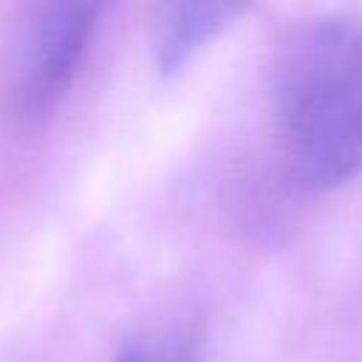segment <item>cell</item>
<instances>
[{
	"label": "cell",
	"mask_w": 362,
	"mask_h": 362,
	"mask_svg": "<svg viewBox=\"0 0 362 362\" xmlns=\"http://www.w3.org/2000/svg\"><path fill=\"white\" fill-rule=\"evenodd\" d=\"M277 156L294 187L325 192L362 173V23L305 17L272 62Z\"/></svg>",
	"instance_id": "6da1fadb"
},
{
	"label": "cell",
	"mask_w": 362,
	"mask_h": 362,
	"mask_svg": "<svg viewBox=\"0 0 362 362\" xmlns=\"http://www.w3.org/2000/svg\"><path fill=\"white\" fill-rule=\"evenodd\" d=\"M99 6L42 0L20 6L0 37V122L34 133L51 122L74 85L96 31Z\"/></svg>",
	"instance_id": "7a4b0ae2"
},
{
	"label": "cell",
	"mask_w": 362,
	"mask_h": 362,
	"mask_svg": "<svg viewBox=\"0 0 362 362\" xmlns=\"http://www.w3.org/2000/svg\"><path fill=\"white\" fill-rule=\"evenodd\" d=\"M243 14L238 3H167L153 20V59L164 76L184 71Z\"/></svg>",
	"instance_id": "3957f363"
},
{
	"label": "cell",
	"mask_w": 362,
	"mask_h": 362,
	"mask_svg": "<svg viewBox=\"0 0 362 362\" xmlns=\"http://www.w3.org/2000/svg\"><path fill=\"white\" fill-rule=\"evenodd\" d=\"M113 362H173V356L161 348H153V345H144L139 339H130L119 348V354L113 356Z\"/></svg>",
	"instance_id": "277c9868"
}]
</instances>
